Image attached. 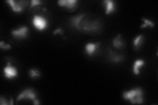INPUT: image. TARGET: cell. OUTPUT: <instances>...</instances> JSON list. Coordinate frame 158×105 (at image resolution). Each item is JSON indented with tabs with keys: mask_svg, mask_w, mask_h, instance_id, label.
<instances>
[{
	"mask_svg": "<svg viewBox=\"0 0 158 105\" xmlns=\"http://www.w3.org/2000/svg\"><path fill=\"white\" fill-rule=\"evenodd\" d=\"M3 72L5 76L8 79H12L15 78L18 75V71L17 68L11 66V64L10 63H8L7 66L4 68Z\"/></svg>",
	"mask_w": 158,
	"mask_h": 105,
	"instance_id": "obj_7",
	"label": "cell"
},
{
	"mask_svg": "<svg viewBox=\"0 0 158 105\" xmlns=\"http://www.w3.org/2000/svg\"><path fill=\"white\" fill-rule=\"evenodd\" d=\"M23 99H31L32 101H35L36 99V93L34 90L32 88H27L19 93L17 98V101L19 102Z\"/></svg>",
	"mask_w": 158,
	"mask_h": 105,
	"instance_id": "obj_4",
	"label": "cell"
},
{
	"mask_svg": "<svg viewBox=\"0 0 158 105\" xmlns=\"http://www.w3.org/2000/svg\"><path fill=\"white\" fill-rule=\"evenodd\" d=\"M145 64V62L144 60L142 59H138L136 60L134 65H133V72L135 75H138L140 74V68H141L142 67L144 66Z\"/></svg>",
	"mask_w": 158,
	"mask_h": 105,
	"instance_id": "obj_13",
	"label": "cell"
},
{
	"mask_svg": "<svg viewBox=\"0 0 158 105\" xmlns=\"http://www.w3.org/2000/svg\"><path fill=\"white\" fill-rule=\"evenodd\" d=\"M9 104H13V98L11 99V100H10V102H9Z\"/></svg>",
	"mask_w": 158,
	"mask_h": 105,
	"instance_id": "obj_22",
	"label": "cell"
},
{
	"mask_svg": "<svg viewBox=\"0 0 158 105\" xmlns=\"http://www.w3.org/2000/svg\"><path fill=\"white\" fill-rule=\"evenodd\" d=\"M13 36L17 39H24L28 37V28L27 26H22L18 29L13 30L11 31Z\"/></svg>",
	"mask_w": 158,
	"mask_h": 105,
	"instance_id": "obj_6",
	"label": "cell"
},
{
	"mask_svg": "<svg viewBox=\"0 0 158 105\" xmlns=\"http://www.w3.org/2000/svg\"><path fill=\"white\" fill-rule=\"evenodd\" d=\"M0 47H1V49H2L7 50V49H11V46H10L9 44H5L3 41H1L0 42Z\"/></svg>",
	"mask_w": 158,
	"mask_h": 105,
	"instance_id": "obj_18",
	"label": "cell"
},
{
	"mask_svg": "<svg viewBox=\"0 0 158 105\" xmlns=\"http://www.w3.org/2000/svg\"><path fill=\"white\" fill-rule=\"evenodd\" d=\"M100 45V42L98 43H88L85 46V52L89 56H92L94 54L97 52V50L99 48V46Z\"/></svg>",
	"mask_w": 158,
	"mask_h": 105,
	"instance_id": "obj_9",
	"label": "cell"
},
{
	"mask_svg": "<svg viewBox=\"0 0 158 105\" xmlns=\"http://www.w3.org/2000/svg\"><path fill=\"white\" fill-rule=\"evenodd\" d=\"M103 3L105 6V13L106 14H109L113 11H115V3L111 0H104L103 1Z\"/></svg>",
	"mask_w": 158,
	"mask_h": 105,
	"instance_id": "obj_12",
	"label": "cell"
},
{
	"mask_svg": "<svg viewBox=\"0 0 158 105\" xmlns=\"http://www.w3.org/2000/svg\"><path fill=\"white\" fill-rule=\"evenodd\" d=\"M60 7H66L68 9L73 11L77 8V0H59L57 2Z\"/></svg>",
	"mask_w": 158,
	"mask_h": 105,
	"instance_id": "obj_8",
	"label": "cell"
},
{
	"mask_svg": "<svg viewBox=\"0 0 158 105\" xmlns=\"http://www.w3.org/2000/svg\"><path fill=\"white\" fill-rule=\"evenodd\" d=\"M42 3V2L39 1V0H32L31 3V6H30V8H33L34 7H36L37 6H39Z\"/></svg>",
	"mask_w": 158,
	"mask_h": 105,
	"instance_id": "obj_17",
	"label": "cell"
},
{
	"mask_svg": "<svg viewBox=\"0 0 158 105\" xmlns=\"http://www.w3.org/2000/svg\"><path fill=\"white\" fill-rule=\"evenodd\" d=\"M69 22L78 30L87 34H99L103 28V20L94 14H79L69 18Z\"/></svg>",
	"mask_w": 158,
	"mask_h": 105,
	"instance_id": "obj_1",
	"label": "cell"
},
{
	"mask_svg": "<svg viewBox=\"0 0 158 105\" xmlns=\"http://www.w3.org/2000/svg\"><path fill=\"white\" fill-rule=\"evenodd\" d=\"M32 23L36 29L38 30H43L47 27L48 22L45 18L39 15H34L32 19Z\"/></svg>",
	"mask_w": 158,
	"mask_h": 105,
	"instance_id": "obj_5",
	"label": "cell"
},
{
	"mask_svg": "<svg viewBox=\"0 0 158 105\" xmlns=\"http://www.w3.org/2000/svg\"><path fill=\"white\" fill-rule=\"evenodd\" d=\"M108 58L111 62L115 63H121L124 59V57L122 55L117 53L116 52L112 51V50H110V51H109Z\"/></svg>",
	"mask_w": 158,
	"mask_h": 105,
	"instance_id": "obj_10",
	"label": "cell"
},
{
	"mask_svg": "<svg viewBox=\"0 0 158 105\" xmlns=\"http://www.w3.org/2000/svg\"><path fill=\"white\" fill-rule=\"evenodd\" d=\"M113 46L116 49H122L125 47V42L122 38L121 34H118L117 36L113 39Z\"/></svg>",
	"mask_w": 158,
	"mask_h": 105,
	"instance_id": "obj_11",
	"label": "cell"
},
{
	"mask_svg": "<svg viewBox=\"0 0 158 105\" xmlns=\"http://www.w3.org/2000/svg\"><path fill=\"white\" fill-rule=\"evenodd\" d=\"M29 76L32 78H38L40 76V73L39 71L37 69H31L29 71Z\"/></svg>",
	"mask_w": 158,
	"mask_h": 105,
	"instance_id": "obj_16",
	"label": "cell"
},
{
	"mask_svg": "<svg viewBox=\"0 0 158 105\" xmlns=\"http://www.w3.org/2000/svg\"><path fill=\"white\" fill-rule=\"evenodd\" d=\"M53 35H56L57 34H62V30L61 28H57L53 32Z\"/></svg>",
	"mask_w": 158,
	"mask_h": 105,
	"instance_id": "obj_20",
	"label": "cell"
},
{
	"mask_svg": "<svg viewBox=\"0 0 158 105\" xmlns=\"http://www.w3.org/2000/svg\"><path fill=\"white\" fill-rule=\"evenodd\" d=\"M144 42V36L142 34L138 35L137 36L135 39L133 41V44H134V47H135L136 49H138L139 48Z\"/></svg>",
	"mask_w": 158,
	"mask_h": 105,
	"instance_id": "obj_14",
	"label": "cell"
},
{
	"mask_svg": "<svg viewBox=\"0 0 158 105\" xmlns=\"http://www.w3.org/2000/svg\"><path fill=\"white\" fill-rule=\"evenodd\" d=\"M33 103L34 104H40V102H39V101H38V99H36L35 100V101H33Z\"/></svg>",
	"mask_w": 158,
	"mask_h": 105,
	"instance_id": "obj_21",
	"label": "cell"
},
{
	"mask_svg": "<svg viewBox=\"0 0 158 105\" xmlns=\"http://www.w3.org/2000/svg\"><path fill=\"white\" fill-rule=\"evenodd\" d=\"M142 21L144 22V24L141 25V26H140L141 28H144L146 26H150V28H154V26H155V24L152 21H151L150 20H149V19L142 18Z\"/></svg>",
	"mask_w": 158,
	"mask_h": 105,
	"instance_id": "obj_15",
	"label": "cell"
},
{
	"mask_svg": "<svg viewBox=\"0 0 158 105\" xmlns=\"http://www.w3.org/2000/svg\"><path fill=\"white\" fill-rule=\"evenodd\" d=\"M7 3L9 4L10 7H11L12 10L15 13H21L23 12L28 4V1H13V0H7Z\"/></svg>",
	"mask_w": 158,
	"mask_h": 105,
	"instance_id": "obj_3",
	"label": "cell"
},
{
	"mask_svg": "<svg viewBox=\"0 0 158 105\" xmlns=\"http://www.w3.org/2000/svg\"><path fill=\"white\" fill-rule=\"evenodd\" d=\"M0 104L1 105H7L9 104V103L7 101L6 99H5L3 97H0Z\"/></svg>",
	"mask_w": 158,
	"mask_h": 105,
	"instance_id": "obj_19",
	"label": "cell"
},
{
	"mask_svg": "<svg viewBox=\"0 0 158 105\" xmlns=\"http://www.w3.org/2000/svg\"><path fill=\"white\" fill-rule=\"evenodd\" d=\"M123 97L132 104H142L144 102L143 90L140 87L131 89L130 91H125L123 94Z\"/></svg>",
	"mask_w": 158,
	"mask_h": 105,
	"instance_id": "obj_2",
	"label": "cell"
}]
</instances>
